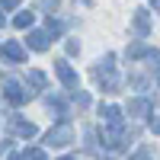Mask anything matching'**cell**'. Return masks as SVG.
Segmentation results:
<instances>
[{
  "instance_id": "obj_13",
  "label": "cell",
  "mask_w": 160,
  "mask_h": 160,
  "mask_svg": "<svg viewBox=\"0 0 160 160\" xmlns=\"http://www.w3.org/2000/svg\"><path fill=\"white\" fill-rule=\"evenodd\" d=\"M144 51H148V48H144V45L138 42V45H131V48H128V58H141Z\"/></svg>"
},
{
  "instance_id": "obj_16",
  "label": "cell",
  "mask_w": 160,
  "mask_h": 160,
  "mask_svg": "<svg viewBox=\"0 0 160 160\" xmlns=\"http://www.w3.org/2000/svg\"><path fill=\"white\" fill-rule=\"evenodd\" d=\"M10 160H22V157H19V154H13V157H10Z\"/></svg>"
},
{
  "instance_id": "obj_18",
  "label": "cell",
  "mask_w": 160,
  "mask_h": 160,
  "mask_svg": "<svg viewBox=\"0 0 160 160\" xmlns=\"http://www.w3.org/2000/svg\"><path fill=\"white\" fill-rule=\"evenodd\" d=\"M61 160H77V157H61Z\"/></svg>"
},
{
  "instance_id": "obj_6",
  "label": "cell",
  "mask_w": 160,
  "mask_h": 160,
  "mask_svg": "<svg viewBox=\"0 0 160 160\" xmlns=\"http://www.w3.org/2000/svg\"><path fill=\"white\" fill-rule=\"evenodd\" d=\"M135 29H138L141 35L151 32V16H148V10H138V13H135Z\"/></svg>"
},
{
  "instance_id": "obj_19",
  "label": "cell",
  "mask_w": 160,
  "mask_h": 160,
  "mask_svg": "<svg viewBox=\"0 0 160 160\" xmlns=\"http://www.w3.org/2000/svg\"><path fill=\"white\" fill-rule=\"evenodd\" d=\"M0 26H3V13H0Z\"/></svg>"
},
{
  "instance_id": "obj_1",
  "label": "cell",
  "mask_w": 160,
  "mask_h": 160,
  "mask_svg": "<svg viewBox=\"0 0 160 160\" xmlns=\"http://www.w3.org/2000/svg\"><path fill=\"white\" fill-rule=\"evenodd\" d=\"M71 138H74V128H71L68 122H61V125H55V128H48L45 144H51V148H64V144H71Z\"/></svg>"
},
{
  "instance_id": "obj_15",
  "label": "cell",
  "mask_w": 160,
  "mask_h": 160,
  "mask_svg": "<svg viewBox=\"0 0 160 160\" xmlns=\"http://www.w3.org/2000/svg\"><path fill=\"white\" fill-rule=\"evenodd\" d=\"M131 160H151V154H148V151H138V154L131 157Z\"/></svg>"
},
{
  "instance_id": "obj_12",
  "label": "cell",
  "mask_w": 160,
  "mask_h": 160,
  "mask_svg": "<svg viewBox=\"0 0 160 160\" xmlns=\"http://www.w3.org/2000/svg\"><path fill=\"white\" fill-rule=\"evenodd\" d=\"M29 83H35V87H45V74H42V71H29Z\"/></svg>"
},
{
  "instance_id": "obj_5",
  "label": "cell",
  "mask_w": 160,
  "mask_h": 160,
  "mask_svg": "<svg viewBox=\"0 0 160 160\" xmlns=\"http://www.w3.org/2000/svg\"><path fill=\"white\" fill-rule=\"evenodd\" d=\"M0 51H3V55H7L10 61H26V48H22L19 42H7Z\"/></svg>"
},
{
  "instance_id": "obj_11",
  "label": "cell",
  "mask_w": 160,
  "mask_h": 160,
  "mask_svg": "<svg viewBox=\"0 0 160 160\" xmlns=\"http://www.w3.org/2000/svg\"><path fill=\"white\" fill-rule=\"evenodd\" d=\"M22 160H45V151H38V148H29L22 154Z\"/></svg>"
},
{
  "instance_id": "obj_3",
  "label": "cell",
  "mask_w": 160,
  "mask_h": 160,
  "mask_svg": "<svg viewBox=\"0 0 160 160\" xmlns=\"http://www.w3.org/2000/svg\"><path fill=\"white\" fill-rule=\"evenodd\" d=\"M55 74L61 77V83L68 87V90H77V74H74V68H71L68 61H58L55 64Z\"/></svg>"
},
{
  "instance_id": "obj_17",
  "label": "cell",
  "mask_w": 160,
  "mask_h": 160,
  "mask_svg": "<svg viewBox=\"0 0 160 160\" xmlns=\"http://www.w3.org/2000/svg\"><path fill=\"white\" fill-rule=\"evenodd\" d=\"M154 7H157V10H160V0H154Z\"/></svg>"
},
{
  "instance_id": "obj_14",
  "label": "cell",
  "mask_w": 160,
  "mask_h": 160,
  "mask_svg": "<svg viewBox=\"0 0 160 160\" xmlns=\"http://www.w3.org/2000/svg\"><path fill=\"white\" fill-rule=\"evenodd\" d=\"M19 0H0V10H16Z\"/></svg>"
},
{
  "instance_id": "obj_2",
  "label": "cell",
  "mask_w": 160,
  "mask_h": 160,
  "mask_svg": "<svg viewBox=\"0 0 160 160\" xmlns=\"http://www.w3.org/2000/svg\"><path fill=\"white\" fill-rule=\"evenodd\" d=\"M3 96H7L13 106H22L26 99L32 96V93H29V90H22V87L16 83V80H7V87H3Z\"/></svg>"
},
{
  "instance_id": "obj_8",
  "label": "cell",
  "mask_w": 160,
  "mask_h": 160,
  "mask_svg": "<svg viewBox=\"0 0 160 160\" xmlns=\"http://www.w3.org/2000/svg\"><path fill=\"white\" fill-rule=\"evenodd\" d=\"M102 118L109 125H122V109H118V106H106L102 109Z\"/></svg>"
},
{
  "instance_id": "obj_4",
  "label": "cell",
  "mask_w": 160,
  "mask_h": 160,
  "mask_svg": "<svg viewBox=\"0 0 160 160\" xmlns=\"http://www.w3.org/2000/svg\"><path fill=\"white\" fill-rule=\"evenodd\" d=\"M26 42H29V48H35V51H48V45L55 42V38H48V32H38V29H32L29 35H26Z\"/></svg>"
},
{
  "instance_id": "obj_9",
  "label": "cell",
  "mask_w": 160,
  "mask_h": 160,
  "mask_svg": "<svg viewBox=\"0 0 160 160\" xmlns=\"http://www.w3.org/2000/svg\"><path fill=\"white\" fill-rule=\"evenodd\" d=\"M148 109H151L148 99H131V102H128V112H131V115H144Z\"/></svg>"
},
{
  "instance_id": "obj_7",
  "label": "cell",
  "mask_w": 160,
  "mask_h": 160,
  "mask_svg": "<svg viewBox=\"0 0 160 160\" xmlns=\"http://www.w3.org/2000/svg\"><path fill=\"white\" fill-rule=\"evenodd\" d=\"M13 131H16L19 138H32V135H35V125H32V122H19V118H13Z\"/></svg>"
},
{
  "instance_id": "obj_10",
  "label": "cell",
  "mask_w": 160,
  "mask_h": 160,
  "mask_svg": "<svg viewBox=\"0 0 160 160\" xmlns=\"http://www.w3.org/2000/svg\"><path fill=\"white\" fill-rule=\"evenodd\" d=\"M32 19H35V16H32V13H26V10H22V13H19V16H16V19H13V26H16V29H29V26H32Z\"/></svg>"
}]
</instances>
